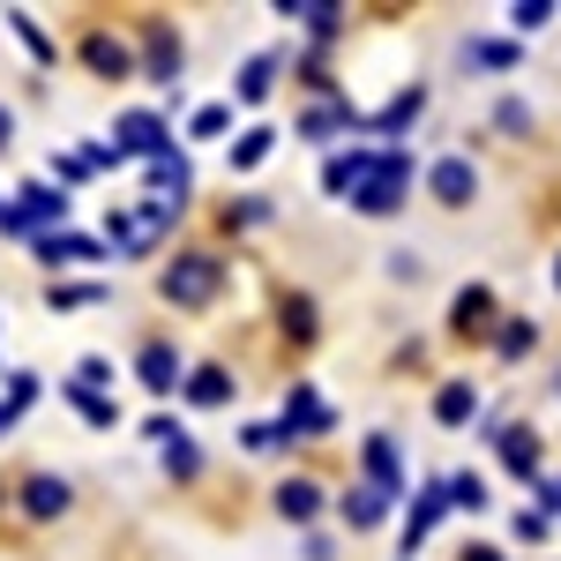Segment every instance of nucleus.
Instances as JSON below:
<instances>
[{"mask_svg":"<svg viewBox=\"0 0 561 561\" xmlns=\"http://www.w3.org/2000/svg\"><path fill=\"white\" fill-rule=\"evenodd\" d=\"M472 165H465V158H449V165H442V173H434V195H442V203H472Z\"/></svg>","mask_w":561,"mask_h":561,"instance_id":"obj_1","label":"nucleus"},{"mask_svg":"<svg viewBox=\"0 0 561 561\" xmlns=\"http://www.w3.org/2000/svg\"><path fill=\"white\" fill-rule=\"evenodd\" d=\"M465 412H479V389H442V420H465Z\"/></svg>","mask_w":561,"mask_h":561,"instance_id":"obj_2","label":"nucleus"},{"mask_svg":"<svg viewBox=\"0 0 561 561\" xmlns=\"http://www.w3.org/2000/svg\"><path fill=\"white\" fill-rule=\"evenodd\" d=\"M510 15H517V31H539V23H547L554 8H547V0H524V8H510Z\"/></svg>","mask_w":561,"mask_h":561,"instance_id":"obj_3","label":"nucleus"},{"mask_svg":"<svg viewBox=\"0 0 561 561\" xmlns=\"http://www.w3.org/2000/svg\"><path fill=\"white\" fill-rule=\"evenodd\" d=\"M510 465H517V472H531V465H539V449H531L524 434H510Z\"/></svg>","mask_w":561,"mask_h":561,"instance_id":"obj_4","label":"nucleus"}]
</instances>
